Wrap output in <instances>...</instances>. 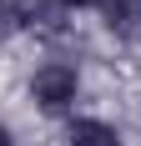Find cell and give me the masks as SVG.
I'll return each mask as SVG.
<instances>
[{
    "mask_svg": "<svg viewBox=\"0 0 141 146\" xmlns=\"http://www.w3.org/2000/svg\"><path fill=\"white\" fill-rule=\"evenodd\" d=\"M81 86H86V81H81V66L51 56V60H41V66L30 71L25 96H30V106H35L41 116L70 121V116H76V106H81Z\"/></svg>",
    "mask_w": 141,
    "mask_h": 146,
    "instance_id": "cell-1",
    "label": "cell"
},
{
    "mask_svg": "<svg viewBox=\"0 0 141 146\" xmlns=\"http://www.w3.org/2000/svg\"><path fill=\"white\" fill-rule=\"evenodd\" d=\"M96 15L116 45H141V0H106Z\"/></svg>",
    "mask_w": 141,
    "mask_h": 146,
    "instance_id": "cell-2",
    "label": "cell"
},
{
    "mask_svg": "<svg viewBox=\"0 0 141 146\" xmlns=\"http://www.w3.org/2000/svg\"><path fill=\"white\" fill-rule=\"evenodd\" d=\"M15 10H20V35H61L70 20L61 0H15Z\"/></svg>",
    "mask_w": 141,
    "mask_h": 146,
    "instance_id": "cell-3",
    "label": "cell"
},
{
    "mask_svg": "<svg viewBox=\"0 0 141 146\" xmlns=\"http://www.w3.org/2000/svg\"><path fill=\"white\" fill-rule=\"evenodd\" d=\"M66 146H126V136L106 116H70L66 121Z\"/></svg>",
    "mask_w": 141,
    "mask_h": 146,
    "instance_id": "cell-4",
    "label": "cell"
},
{
    "mask_svg": "<svg viewBox=\"0 0 141 146\" xmlns=\"http://www.w3.org/2000/svg\"><path fill=\"white\" fill-rule=\"evenodd\" d=\"M20 35V10H15V0H0V45H10Z\"/></svg>",
    "mask_w": 141,
    "mask_h": 146,
    "instance_id": "cell-5",
    "label": "cell"
},
{
    "mask_svg": "<svg viewBox=\"0 0 141 146\" xmlns=\"http://www.w3.org/2000/svg\"><path fill=\"white\" fill-rule=\"evenodd\" d=\"M61 5H66V10L76 15V10H101V5H106V0H61Z\"/></svg>",
    "mask_w": 141,
    "mask_h": 146,
    "instance_id": "cell-6",
    "label": "cell"
},
{
    "mask_svg": "<svg viewBox=\"0 0 141 146\" xmlns=\"http://www.w3.org/2000/svg\"><path fill=\"white\" fill-rule=\"evenodd\" d=\"M0 146H15V131L5 126V121H0Z\"/></svg>",
    "mask_w": 141,
    "mask_h": 146,
    "instance_id": "cell-7",
    "label": "cell"
}]
</instances>
